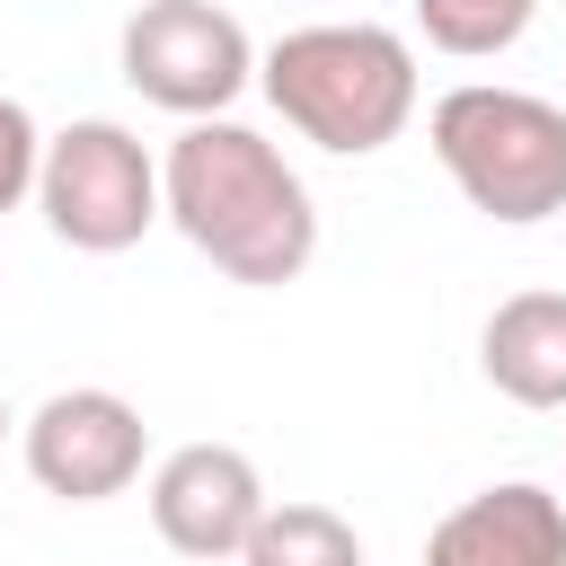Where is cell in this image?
Returning <instances> with one entry per match:
<instances>
[{"label":"cell","mask_w":566,"mask_h":566,"mask_svg":"<svg viewBox=\"0 0 566 566\" xmlns=\"http://www.w3.org/2000/svg\"><path fill=\"white\" fill-rule=\"evenodd\" d=\"M159 221H177L195 256H212L230 283L256 292L301 283L318 256V203L301 168L230 115H186V133L159 159Z\"/></svg>","instance_id":"1"},{"label":"cell","mask_w":566,"mask_h":566,"mask_svg":"<svg viewBox=\"0 0 566 566\" xmlns=\"http://www.w3.org/2000/svg\"><path fill=\"white\" fill-rule=\"evenodd\" d=\"M256 88L274 97V115L301 142H318L336 159H371L416 115V44L398 27H371V18L292 27V35L265 44Z\"/></svg>","instance_id":"2"},{"label":"cell","mask_w":566,"mask_h":566,"mask_svg":"<svg viewBox=\"0 0 566 566\" xmlns=\"http://www.w3.org/2000/svg\"><path fill=\"white\" fill-rule=\"evenodd\" d=\"M424 142H433L442 177L469 195V212H486L504 230L566 212V106H548L531 88L460 80L433 97Z\"/></svg>","instance_id":"3"},{"label":"cell","mask_w":566,"mask_h":566,"mask_svg":"<svg viewBox=\"0 0 566 566\" xmlns=\"http://www.w3.org/2000/svg\"><path fill=\"white\" fill-rule=\"evenodd\" d=\"M35 203L44 230L80 256H124L142 248V230L159 221V159L142 150V133H124L115 115H80L62 133H44L35 159Z\"/></svg>","instance_id":"4"},{"label":"cell","mask_w":566,"mask_h":566,"mask_svg":"<svg viewBox=\"0 0 566 566\" xmlns=\"http://www.w3.org/2000/svg\"><path fill=\"white\" fill-rule=\"evenodd\" d=\"M115 53H124V80L168 115H221L256 80V44L221 0H142Z\"/></svg>","instance_id":"5"},{"label":"cell","mask_w":566,"mask_h":566,"mask_svg":"<svg viewBox=\"0 0 566 566\" xmlns=\"http://www.w3.org/2000/svg\"><path fill=\"white\" fill-rule=\"evenodd\" d=\"M18 451H27V478L62 504H106L142 478L150 460V424L124 389H53L27 424H18Z\"/></svg>","instance_id":"6"},{"label":"cell","mask_w":566,"mask_h":566,"mask_svg":"<svg viewBox=\"0 0 566 566\" xmlns=\"http://www.w3.org/2000/svg\"><path fill=\"white\" fill-rule=\"evenodd\" d=\"M150 531L177 548V557H239L256 513L274 504L256 460L239 442H177L159 469H150Z\"/></svg>","instance_id":"7"},{"label":"cell","mask_w":566,"mask_h":566,"mask_svg":"<svg viewBox=\"0 0 566 566\" xmlns=\"http://www.w3.org/2000/svg\"><path fill=\"white\" fill-rule=\"evenodd\" d=\"M433 566H566V504L531 478H504L433 522Z\"/></svg>","instance_id":"8"},{"label":"cell","mask_w":566,"mask_h":566,"mask_svg":"<svg viewBox=\"0 0 566 566\" xmlns=\"http://www.w3.org/2000/svg\"><path fill=\"white\" fill-rule=\"evenodd\" d=\"M478 371L513 407H566V292H513L486 310Z\"/></svg>","instance_id":"9"},{"label":"cell","mask_w":566,"mask_h":566,"mask_svg":"<svg viewBox=\"0 0 566 566\" xmlns=\"http://www.w3.org/2000/svg\"><path fill=\"white\" fill-rule=\"evenodd\" d=\"M239 557L248 566H363V531L327 504H265Z\"/></svg>","instance_id":"10"},{"label":"cell","mask_w":566,"mask_h":566,"mask_svg":"<svg viewBox=\"0 0 566 566\" xmlns=\"http://www.w3.org/2000/svg\"><path fill=\"white\" fill-rule=\"evenodd\" d=\"M539 18V0H416V27L433 53H460V62H486L504 44H522V27Z\"/></svg>","instance_id":"11"},{"label":"cell","mask_w":566,"mask_h":566,"mask_svg":"<svg viewBox=\"0 0 566 566\" xmlns=\"http://www.w3.org/2000/svg\"><path fill=\"white\" fill-rule=\"evenodd\" d=\"M35 159H44V133L18 97H0V212H18L35 195Z\"/></svg>","instance_id":"12"},{"label":"cell","mask_w":566,"mask_h":566,"mask_svg":"<svg viewBox=\"0 0 566 566\" xmlns=\"http://www.w3.org/2000/svg\"><path fill=\"white\" fill-rule=\"evenodd\" d=\"M0 442H9V398H0Z\"/></svg>","instance_id":"13"}]
</instances>
